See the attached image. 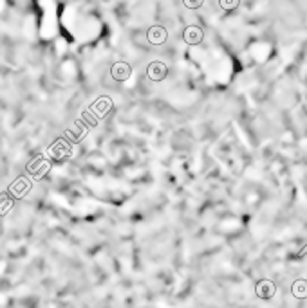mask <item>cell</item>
<instances>
[{
    "instance_id": "cell-1",
    "label": "cell",
    "mask_w": 307,
    "mask_h": 308,
    "mask_svg": "<svg viewBox=\"0 0 307 308\" xmlns=\"http://www.w3.org/2000/svg\"><path fill=\"white\" fill-rule=\"evenodd\" d=\"M275 292H277V286H275V283L269 281V279H262V281L257 283V296L262 297V299L273 297Z\"/></svg>"
},
{
    "instance_id": "cell-3",
    "label": "cell",
    "mask_w": 307,
    "mask_h": 308,
    "mask_svg": "<svg viewBox=\"0 0 307 308\" xmlns=\"http://www.w3.org/2000/svg\"><path fill=\"white\" fill-rule=\"evenodd\" d=\"M237 6V2H231V4H226V2H222V8H235Z\"/></svg>"
},
{
    "instance_id": "cell-2",
    "label": "cell",
    "mask_w": 307,
    "mask_h": 308,
    "mask_svg": "<svg viewBox=\"0 0 307 308\" xmlns=\"http://www.w3.org/2000/svg\"><path fill=\"white\" fill-rule=\"evenodd\" d=\"M293 296L295 297H307V281L305 279H298V281L293 283Z\"/></svg>"
}]
</instances>
